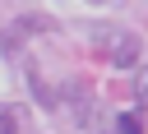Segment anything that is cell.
I'll list each match as a JSON object with an SVG mask.
<instances>
[{
  "mask_svg": "<svg viewBox=\"0 0 148 134\" xmlns=\"http://www.w3.org/2000/svg\"><path fill=\"white\" fill-rule=\"evenodd\" d=\"M18 28H23V32H56L60 23H56L51 14H23V18H18Z\"/></svg>",
  "mask_w": 148,
  "mask_h": 134,
  "instance_id": "6da1fadb",
  "label": "cell"
},
{
  "mask_svg": "<svg viewBox=\"0 0 148 134\" xmlns=\"http://www.w3.org/2000/svg\"><path fill=\"white\" fill-rule=\"evenodd\" d=\"M111 55H116V65H134V60H139V37H130V32H125V37L116 42V51H111Z\"/></svg>",
  "mask_w": 148,
  "mask_h": 134,
  "instance_id": "7a4b0ae2",
  "label": "cell"
},
{
  "mask_svg": "<svg viewBox=\"0 0 148 134\" xmlns=\"http://www.w3.org/2000/svg\"><path fill=\"white\" fill-rule=\"evenodd\" d=\"M18 42H23V28H18V23L0 32V51H5V55H14V51H18Z\"/></svg>",
  "mask_w": 148,
  "mask_h": 134,
  "instance_id": "3957f363",
  "label": "cell"
},
{
  "mask_svg": "<svg viewBox=\"0 0 148 134\" xmlns=\"http://www.w3.org/2000/svg\"><path fill=\"white\" fill-rule=\"evenodd\" d=\"M120 134H143V120L130 111V116H120Z\"/></svg>",
  "mask_w": 148,
  "mask_h": 134,
  "instance_id": "277c9868",
  "label": "cell"
},
{
  "mask_svg": "<svg viewBox=\"0 0 148 134\" xmlns=\"http://www.w3.org/2000/svg\"><path fill=\"white\" fill-rule=\"evenodd\" d=\"M134 92H139V102H148V69H139V79H134Z\"/></svg>",
  "mask_w": 148,
  "mask_h": 134,
  "instance_id": "5b68a950",
  "label": "cell"
},
{
  "mask_svg": "<svg viewBox=\"0 0 148 134\" xmlns=\"http://www.w3.org/2000/svg\"><path fill=\"white\" fill-rule=\"evenodd\" d=\"M0 134H18V120H14L9 111H0Z\"/></svg>",
  "mask_w": 148,
  "mask_h": 134,
  "instance_id": "8992f818",
  "label": "cell"
}]
</instances>
